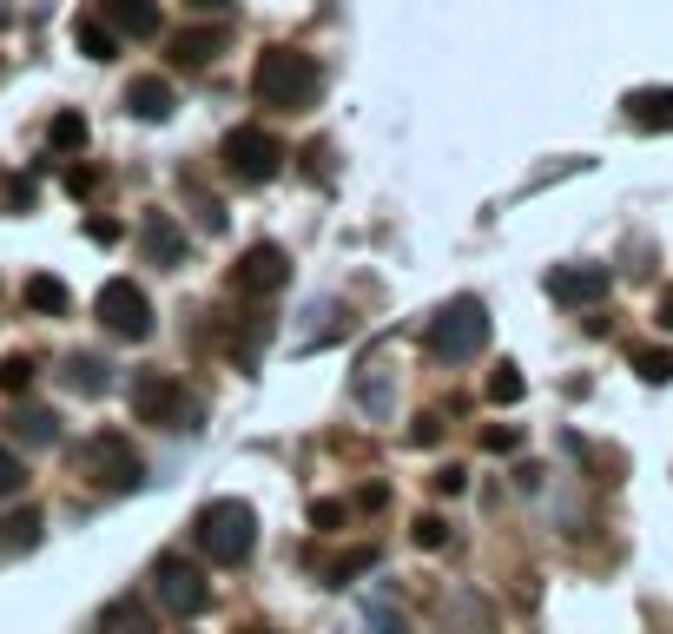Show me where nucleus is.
Returning <instances> with one entry per match:
<instances>
[{
	"label": "nucleus",
	"instance_id": "f257e3e1",
	"mask_svg": "<svg viewBox=\"0 0 673 634\" xmlns=\"http://www.w3.org/2000/svg\"><path fill=\"white\" fill-rule=\"evenodd\" d=\"M251 93L271 106V112H311L317 93H324V73L304 46H264L258 66H251Z\"/></svg>",
	"mask_w": 673,
	"mask_h": 634
},
{
	"label": "nucleus",
	"instance_id": "f03ea898",
	"mask_svg": "<svg viewBox=\"0 0 673 634\" xmlns=\"http://www.w3.org/2000/svg\"><path fill=\"white\" fill-rule=\"evenodd\" d=\"M482 344H489V304L482 298H449L430 318V357L469 364V357H482Z\"/></svg>",
	"mask_w": 673,
	"mask_h": 634
},
{
	"label": "nucleus",
	"instance_id": "7ed1b4c3",
	"mask_svg": "<svg viewBox=\"0 0 673 634\" xmlns=\"http://www.w3.org/2000/svg\"><path fill=\"white\" fill-rule=\"evenodd\" d=\"M198 542H205V556H211L218 569L251 562V549H258V516H251V503H238V496L211 503V509L198 516Z\"/></svg>",
	"mask_w": 673,
	"mask_h": 634
},
{
	"label": "nucleus",
	"instance_id": "20e7f679",
	"mask_svg": "<svg viewBox=\"0 0 673 634\" xmlns=\"http://www.w3.org/2000/svg\"><path fill=\"white\" fill-rule=\"evenodd\" d=\"M132 417L139 423H172V430H198V404H192V390L178 384V377H159V370H145L139 384H132Z\"/></svg>",
	"mask_w": 673,
	"mask_h": 634
},
{
	"label": "nucleus",
	"instance_id": "39448f33",
	"mask_svg": "<svg viewBox=\"0 0 673 634\" xmlns=\"http://www.w3.org/2000/svg\"><path fill=\"white\" fill-rule=\"evenodd\" d=\"M225 165H231V179L264 185V179L284 172V146H278L271 126H231V132H225Z\"/></svg>",
	"mask_w": 673,
	"mask_h": 634
},
{
	"label": "nucleus",
	"instance_id": "423d86ee",
	"mask_svg": "<svg viewBox=\"0 0 673 634\" xmlns=\"http://www.w3.org/2000/svg\"><path fill=\"white\" fill-rule=\"evenodd\" d=\"M99 324H106L112 337H126V344H145V337H152V298H145L132 278H112V284L99 291Z\"/></svg>",
	"mask_w": 673,
	"mask_h": 634
},
{
	"label": "nucleus",
	"instance_id": "0eeeda50",
	"mask_svg": "<svg viewBox=\"0 0 673 634\" xmlns=\"http://www.w3.org/2000/svg\"><path fill=\"white\" fill-rule=\"evenodd\" d=\"M79 476H93L99 490H139V456H132L112 430H99V437H86V450H79Z\"/></svg>",
	"mask_w": 673,
	"mask_h": 634
},
{
	"label": "nucleus",
	"instance_id": "6e6552de",
	"mask_svg": "<svg viewBox=\"0 0 673 634\" xmlns=\"http://www.w3.org/2000/svg\"><path fill=\"white\" fill-rule=\"evenodd\" d=\"M152 595H159V609H165V615H205V609H211L205 576H198L192 562H178V556H165V562L152 569Z\"/></svg>",
	"mask_w": 673,
	"mask_h": 634
},
{
	"label": "nucleus",
	"instance_id": "1a4fd4ad",
	"mask_svg": "<svg viewBox=\"0 0 673 634\" xmlns=\"http://www.w3.org/2000/svg\"><path fill=\"white\" fill-rule=\"evenodd\" d=\"M284 284H291L284 245H251V251L231 265V291H238V298H271V291H284Z\"/></svg>",
	"mask_w": 673,
	"mask_h": 634
},
{
	"label": "nucleus",
	"instance_id": "9d476101",
	"mask_svg": "<svg viewBox=\"0 0 673 634\" xmlns=\"http://www.w3.org/2000/svg\"><path fill=\"white\" fill-rule=\"evenodd\" d=\"M608 284H615L608 265H555V271H549V298H555V304H582V311L601 304Z\"/></svg>",
	"mask_w": 673,
	"mask_h": 634
},
{
	"label": "nucleus",
	"instance_id": "9b49d317",
	"mask_svg": "<svg viewBox=\"0 0 673 634\" xmlns=\"http://www.w3.org/2000/svg\"><path fill=\"white\" fill-rule=\"evenodd\" d=\"M126 112H132L139 126H165V119L178 112L172 79H165V73H139V79H126Z\"/></svg>",
	"mask_w": 673,
	"mask_h": 634
},
{
	"label": "nucleus",
	"instance_id": "f8f14e48",
	"mask_svg": "<svg viewBox=\"0 0 673 634\" xmlns=\"http://www.w3.org/2000/svg\"><path fill=\"white\" fill-rule=\"evenodd\" d=\"M99 20H106L112 33H126V40H152V33L165 26L159 0H99Z\"/></svg>",
	"mask_w": 673,
	"mask_h": 634
},
{
	"label": "nucleus",
	"instance_id": "ddd939ff",
	"mask_svg": "<svg viewBox=\"0 0 673 634\" xmlns=\"http://www.w3.org/2000/svg\"><path fill=\"white\" fill-rule=\"evenodd\" d=\"M621 106H628V126H641V132H673V86H634Z\"/></svg>",
	"mask_w": 673,
	"mask_h": 634
},
{
	"label": "nucleus",
	"instance_id": "4468645a",
	"mask_svg": "<svg viewBox=\"0 0 673 634\" xmlns=\"http://www.w3.org/2000/svg\"><path fill=\"white\" fill-rule=\"evenodd\" d=\"M139 245H145L152 265H178V258H185V232L172 225V212H152L145 232H139Z\"/></svg>",
	"mask_w": 673,
	"mask_h": 634
},
{
	"label": "nucleus",
	"instance_id": "2eb2a0df",
	"mask_svg": "<svg viewBox=\"0 0 673 634\" xmlns=\"http://www.w3.org/2000/svg\"><path fill=\"white\" fill-rule=\"evenodd\" d=\"M218 40H225L218 26H185V33H172V60L178 66H205L218 53Z\"/></svg>",
	"mask_w": 673,
	"mask_h": 634
},
{
	"label": "nucleus",
	"instance_id": "dca6fc26",
	"mask_svg": "<svg viewBox=\"0 0 673 634\" xmlns=\"http://www.w3.org/2000/svg\"><path fill=\"white\" fill-rule=\"evenodd\" d=\"M26 304H33L40 318H66V304H73V291H66L59 278H46V271H33V278H26Z\"/></svg>",
	"mask_w": 673,
	"mask_h": 634
},
{
	"label": "nucleus",
	"instance_id": "f3484780",
	"mask_svg": "<svg viewBox=\"0 0 673 634\" xmlns=\"http://www.w3.org/2000/svg\"><path fill=\"white\" fill-rule=\"evenodd\" d=\"M73 40H79V53H86V60H112V53H119V33H112L99 13H86V20L73 26Z\"/></svg>",
	"mask_w": 673,
	"mask_h": 634
},
{
	"label": "nucleus",
	"instance_id": "a211bd4d",
	"mask_svg": "<svg viewBox=\"0 0 673 634\" xmlns=\"http://www.w3.org/2000/svg\"><path fill=\"white\" fill-rule=\"evenodd\" d=\"M46 146H53V152H79V146H86V112L59 106V112L46 119Z\"/></svg>",
	"mask_w": 673,
	"mask_h": 634
},
{
	"label": "nucleus",
	"instance_id": "6ab92c4d",
	"mask_svg": "<svg viewBox=\"0 0 673 634\" xmlns=\"http://www.w3.org/2000/svg\"><path fill=\"white\" fill-rule=\"evenodd\" d=\"M370 569H377V549L363 542V549H344L337 562H324V582H330V589H344V582H357V576H370Z\"/></svg>",
	"mask_w": 673,
	"mask_h": 634
},
{
	"label": "nucleus",
	"instance_id": "aec40b11",
	"mask_svg": "<svg viewBox=\"0 0 673 634\" xmlns=\"http://www.w3.org/2000/svg\"><path fill=\"white\" fill-rule=\"evenodd\" d=\"M66 384H73L79 397H99V390H106V364H99V357H73V364H66Z\"/></svg>",
	"mask_w": 673,
	"mask_h": 634
},
{
	"label": "nucleus",
	"instance_id": "412c9836",
	"mask_svg": "<svg viewBox=\"0 0 673 634\" xmlns=\"http://www.w3.org/2000/svg\"><path fill=\"white\" fill-rule=\"evenodd\" d=\"M522 390H529V377H522L515 364H496V377H489V404H522Z\"/></svg>",
	"mask_w": 673,
	"mask_h": 634
},
{
	"label": "nucleus",
	"instance_id": "4be33fe9",
	"mask_svg": "<svg viewBox=\"0 0 673 634\" xmlns=\"http://www.w3.org/2000/svg\"><path fill=\"white\" fill-rule=\"evenodd\" d=\"M634 370L648 384H673V351H634Z\"/></svg>",
	"mask_w": 673,
	"mask_h": 634
},
{
	"label": "nucleus",
	"instance_id": "5701e85b",
	"mask_svg": "<svg viewBox=\"0 0 673 634\" xmlns=\"http://www.w3.org/2000/svg\"><path fill=\"white\" fill-rule=\"evenodd\" d=\"M13 430H20V437H26V443H53V437H59V430H53V417H46V410H20V417H13Z\"/></svg>",
	"mask_w": 673,
	"mask_h": 634
},
{
	"label": "nucleus",
	"instance_id": "b1692460",
	"mask_svg": "<svg viewBox=\"0 0 673 634\" xmlns=\"http://www.w3.org/2000/svg\"><path fill=\"white\" fill-rule=\"evenodd\" d=\"M106 634H145L139 602H112V609H106Z\"/></svg>",
	"mask_w": 673,
	"mask_h": 634
},
{
	"label": "nucleus",
	"instance_id": "393cba45",
	"mask_svg": "<svg viewBox=\"0 0 673 634\" xmlns=\"http://www.w3.org/2000/svg\"><path fill=\"white\" fill-rule=\"evenodd\" d=\"M26 384H33V357H7V364H0V390H7V397H20Z\"/></svg>",
	"mask_w": 673,
	"mask_h": 634
},
{
	"label": "nucleus",
	"instance_id": "a878e982",
	"mask_svg": "<svg viewBox=\"0 0 673 634\" xmlns=\"http://www.w3.org/2000/svg\"><path fill=\"white\" fill-rule=\"evenodd\" d=\"M20 490H26V463L0 443V496H20Z\"/></svg>",
	"mask_w": 673,
	"mask_h": 634
},
{
	"label": "nucleus",
	"instance_id": "bb28decb",
	"mask_svg": "<svg viewBox=\"0 0 673 634\" xmlns=\"http://www.w3.org/2000/svg\"><path fill=\"white\" fill-rule=\"evenodd\" d=\"M482 450L489 456H509V450H522V430L515 423H496V430H482Z\"/></svg>",
	"mask_w": 673,
	"mask_h": 634
},
{
	"label": "nucleus",
	"instance_id": "cd10ccee",
	"mask_svg": "<svg viewBox=\"0 0 673 634\" xmlns=\"http://www.w3.org/2000/svg\"><path fill=\"white\" fill-rule=\"evenodd\" d=\"M449 542V523L443 516H416V549H443Z\"/></svg>",
	"mask_w": 673,
	"mask_h": 634
},
{
	"label": "nucleus",
	"instance_id": "c85d7f7f",
	"mask_svg": "<svg viewBox=\"0 0 673 634\" xmlns=\"http://www.w3.org/2000/svg\"><path fill=\"white\" fill-rule=\"evenodd\" d=\"M66 192H73V198H93V192H99V172H93V165H73V172H66Z\"/></svg>",
	"mask_w": 673,
	"mask_h": 634
},
{
	"label": "nucleus",
	"instance_id": "c756f323",
	"mask_svg": "<svg viewBox=\"0 0 673 634\" xmlns=\"http://www.w3.org/2000/svg\"><path fill=\"white\" fill-rule=\"evenodd\" d=\"M86 238H93V245H119L126 225H119V218H86Z\"/></svg>",
	"mask_w": 673,
	"mask_h": 634
},
{
	"label": "nucleus",
	"instance_id": "7c9ffc66",
	"mask_svg": "<svg viewBox=\"0 0 673 634\" xmlns=\"http://www.w3.org/2000/svg\"><path fill=\"white\" fill-rule=\"evenodd\" d=\"M436 490H443V496H463V490H469V470H456V463L436 470Z\"/></svg>",
	"mask_w": 673,
	"mask_h": 634
},
{
	"label": "nucleus",
	"instance_id": "2f4dec72",
	"mask_svg": "<svg viewBox=\"0 0 673 634\" xmlns=\"http://www.w3.org/2000/svg\"><path fill=\"white\" fill-rule=\"evenodd\" d=\"M311 523H317V529H337V523H344V503H317Z\"/></svg>",
	"mask_w": 673,
	"mask_h": 634
},
{
	"label": "nucleus",
	"instance_id": "473e14b6",
	"mask_svg": "<svg viewBox=\"0 0 673 634\" xmlns=\"http://www.w3.org/2000/svg\"><path fill=\"white\" fill-rule=\"evenodd\" d=\"M436 437H443V423H436V417H423V423L410 430V443H436Z\"/></svg>",
	"mask_w": 673,
	"mask_h": 634
},
{
	"label": "nucleus",
	"instance_id": "72a5a7b5",
	"mask_svg": "<svg viewBox=\"0 0 673 634\" xmlns=\"http://www.w3.org/2000/svg\"><path fill=\"white\" fill-rule=\"evenodd\" d=\"M654 318H661V331H673V291L661 298V311H654Z\"/></svg>",
	"mask_w": 673,
	"mask_h": 634
},
{
	"label": "nucleus",
	"instance_id": "f704fd0d",
	"mask_svg": "<svg viewBox=\"0 0 673 634\" xmlns=\"http://www.w3.org/2000/svg\"><path fill=\"white\" fill-rule=\"evenodd\" d=\"M185 7H205V13H211V7H231V0H185Z\"/></svg>",
	"mask_w": 673,
	"mask_h": 634
},
{
	"label": "nucleus",
	"instance_id": "c9c22d12",
	"mask_svg": "<svg viewBox=\"0 0 673 634\" xmlns=\"http://www.w3.org/2000/svg\"><path fill=\"white\" fill-rule=\"evenodd\" d=\"M251 634H271V628H251Z\"/></svg>",
	"mask_w": 673,
	"mask_h": 634
}]
</instances>
